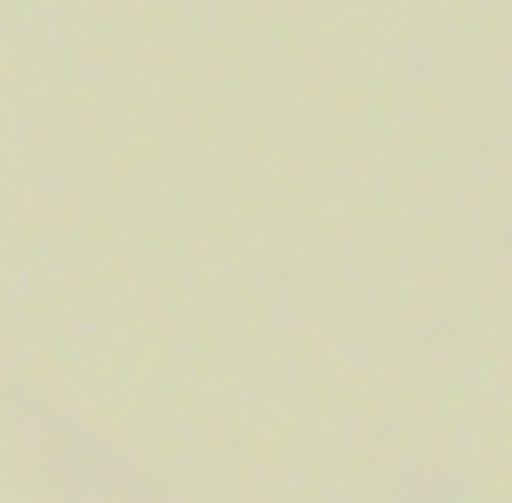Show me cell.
I'll list each match as a JSON object with an SVG mask.
<instances>
[]
</instances>
